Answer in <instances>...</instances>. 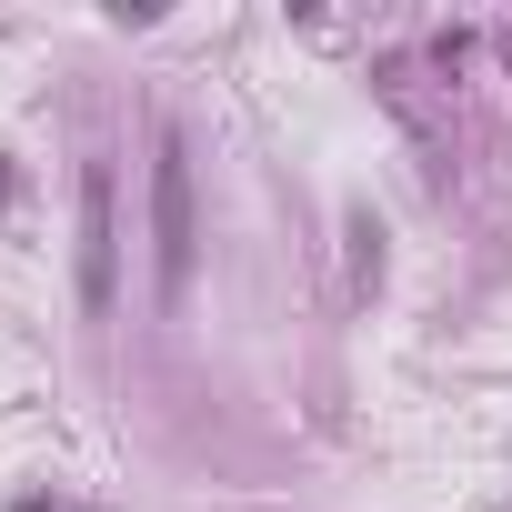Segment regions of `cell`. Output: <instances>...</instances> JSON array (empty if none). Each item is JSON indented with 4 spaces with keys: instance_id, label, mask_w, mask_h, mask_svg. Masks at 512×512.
Returning <instances> with one entry per match:
<instances>
[{
    "instance_id": "2",
    "label": "cell",
    "mask_w": 512,
    "mask_h": 512,
    "mask_svg": "<svg viewBox=\"0 0 512 512\" xmlns=\"http://www.w3.org/2000/svg\"><path fill=\"white\" fill-rule=\"evenodd\" d=\"M111 292H121V191L111 161H81V312L111 322Z\"/></svg>"
},
{
    "instance_id": "4",
    "label": "cell",
    "mask_w": 512,
    "mask_h": 512,
    "mask_svg": "<svg viewBox=\"0 0 512 512\" xmlns=\"http://www.w3.org/2000/svg\"><path fill=\"white\" fill-rule=\"evenodd\" d=\"M502 51H512V21H502Z\"/></svg>"
},
{
    "instance_id": "3",
    "label": "cell",
    "mask_w": 512,
    "mask_h": 512,
    "mask_svg": "<svg viewBox=\"0 0 512 512\" xmlns=\"http://www.w3.org/2000/svg\"><path fill=\"white\" fill-rule=\"evenodd\" d=\"M342 241H352V302H372V292H382V221H372V211H352V221H342Z\"/></svg>"
},
{
    "instance_id": "1",
    "label": "cell",
    "mask_w": 512,
    "mask_h": 512,
    "mask_svg": "<svg viewBox=\"0 0 512 512\" xmlns=\"http://www.w3.org/2000/svg\"><path fill=\"white\" fill-rule=\"evenodd\" d=\"M151 262H161V302L191 292V262H201V211H191V141L161 131L151 151Z\"/></svg>"
}]
</instances>
